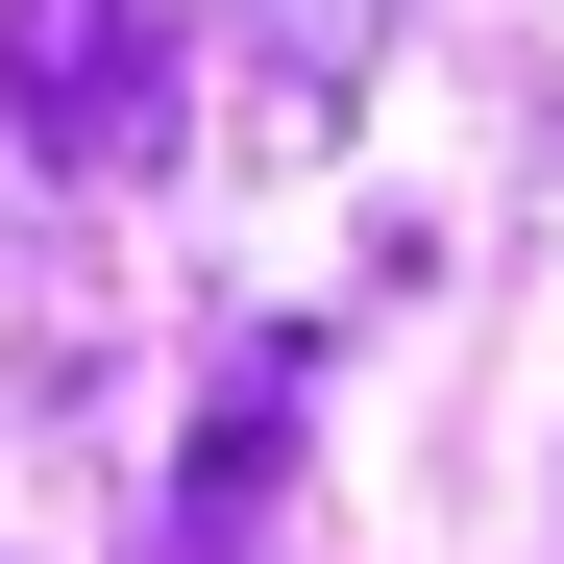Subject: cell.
<instances>
[{
  "instance_id": "obj_1",
  "label": "cell",
  "mask_w": 564,
  "mask_h": 564,
  "mask_svg": "<svg viewBox=\"0 0 564 564\" xmlns=\"http://www.w3.org/2000/svg\"><path fill=\"white\" fill-rule=\"evenodd\" d=\"M172 99H197L172 0H0V123H25L50 172H148Z\"/></svg>"
}]
</instances>
